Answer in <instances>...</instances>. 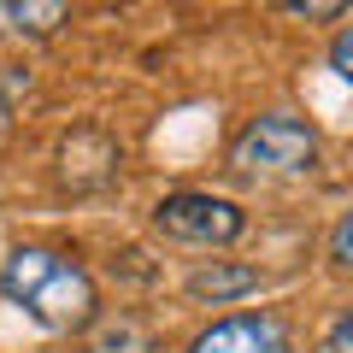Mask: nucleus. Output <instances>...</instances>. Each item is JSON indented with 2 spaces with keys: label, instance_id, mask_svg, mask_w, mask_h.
<instances>
[{
  "label": "nucleus",
  "instance_id": "nucleus-1",
  "mask_svg": "<svg viewBox=\"0 0 353 353\" xmlns=\"http://www.w3.org/2000/svg\"><path fill=\"white\" fill-rule=\"evenodd\" d=\"M0 294L12 306H24L41 330H65V336L88 330L94 324V306H101L94 277L53 248H12L6 265H0Z\"/></svg>",
  "mask_w": 353,
  "mask_h": 353
},
{
  "label": "nucleus",
  "instance_id": "nucleus-2",
  "mask_svg": "<svg viewBox=\"0 0 353 353\" xmlns=\"http://www.w3.org/2000/svg\"><path fill=\"white\" fill-rule=\"evenodd\" d=\"M230 159L248 176H301L318 165V130L289 112H265L230 141Z\"/></svg>",
  "mask_w": 353,
  "mask_h": 353
},
{
  "label": "nucleus",
  "instance_id": "nucleus-3",
  "mask_svg": "<svg viewBox=\"0 0 353 353\" xmlns=\"http://www.w3.org/2000/svg\"><path fill=\"white\" fill-rule=\"evenodd\" d=\"M153 224H159V236L183 241V248H230L248 230V212L236 201H224V194L183 189V194H165L153 206Z\"/></svg>",
  "mask_w": 353,
  "mask_h": 353
},
{
  "label": "nucleus",
  "instance_id": "nucleus-4",
  "mask_svg": "<svg viewBox=\"0 0 353 353\" xmlns=\"http://www.w3.org/2000/svg\"><path fill=\"white\" fill-rule=\"evenodd\" d=\"M189 353H289V324L277 312H230L206 324Z\"/></svg>",
  "mask_w": 353,
  "mask_h": 353
},
{
  "label": "nucleus",
  "instance_id": "nucleus-5",
  "mask_svg": "<svg viewBox=\"0 0 353 353\" xmlns=\"http://www.w3.org/2000/svg\"><path fill=\"white\" fill-rule=\"evenodd\" d=\"M118 176V141L106 130H71L59 141V183L71 194H94Z\"/></svg>",
  "mask_w": 353,
  "mask_h": 353
},
{
  "label": "nucleus",
  "instance_id": "nucleus-6",
  "mask_svg": "<svg viewBox=\"0 0 353 353\" xmlns=\"http://www.w3.org/2000/svg\"><path fill=\"white\" fill-rule=\"evenodd\" d=\"M248 289H259V271H253V265L212 259V265H201V271H189V301L224 306V301H236V294H248Z\"/></svg>",
  "mask_w": 353,
  "mask_h": 353
},
{
  "label": "nucleus",
  "instance_id": "nucleus-7",
  "mask_svg": "<svg viewBox=\"0 0 353 353\" xmlns=\"http://www.w3.org/2000/svg\"><path fill=\"white\" fill-rule=\"evenodd\" d=\"M6 24L18 36H53L65 24V0H12L6 6Z\"/></svg>",
  "mask_w": 353,
  "mask_h": 353
},
{
  "label": "nucleus",
  "instance_id": "nucleus-8",
  "mask_svg": "<svg viewBox=\"0 0 353 353\" xmlns=\"http://www.w3.org/2000/svg\"><path fill=\"white\" fill-rule=\"evenodd\" d=\"M94 353H153V341H148V330L124 312V318H112V324L94 336Z\"/></svg>",
  "mask_w": 353,
  "mask_h": 353
},
{
  "label": "nucleus",
  "instance_id": "nucleus-9",
  "mask_svg": "<svg viewBox=\"0 0 353 353\" xmlns=\"http://www.w3.org/2000/svg\"><path fill=\"white\" fill-rule=\"evenodd\" d=\"M330 259H336L341 271H353V212L341 218L336 230H330Z\"/></svg>",
  "mask_w": 353,
  "mask_h": 353
},
{
  "label": "nucleus",
  "instance_id": "nucleus-10",
  "mask_svg": "<svg viewBox=\"0 0 353 353\" xmlns=\"http://www.w3.org/2000/svg\"><path fill=\"white\" fill-rule=\"evenodd\" d=\"M324 353H353V312H341L336 324L324 330Z\"/></svg>",
  "mask_w": 353,
  "mask_h": 353
},
{
  "label": "nucleus",
  "instance_id": "nucleus-11",
  "mask_svg": "<svg viewBox=\"0 0 353 353\" xmlns=\"http://www.w3.org/2000/svg\"><path fill=\"white\" fill-rule=\"evenodd\" d=\"M330 65H336V71L353 83V30H347V36H336V48H330Z\"/></svg>",
  "mask_w": 353,
  "mask_h": 353
},
{
  "label": "nucleus",
  "instance_id": "nucleus-12",
  "mask_svg": "<svg viewBox=\"0 0 353 353\" xmlns=\"http://www.w3.org/2000/svg\"><path fill=\"white\" fill-rule=\"evenodd\" d=\"M289 12L294 18H341V6L330 0V6H306V0H289Z\"/></svg>",
  "mask_w": 353,
  "mask_h": 353
}]
</instances>
